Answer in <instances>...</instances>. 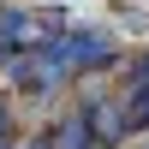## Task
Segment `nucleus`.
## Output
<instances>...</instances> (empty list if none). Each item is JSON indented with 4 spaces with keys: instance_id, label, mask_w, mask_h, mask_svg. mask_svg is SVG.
<instances>
[{
    "instance_id": "f257e3e1",
    "label": "nucleus",
    "mask_w": 149,
    "mask_h": 149,
    "mask_svg": "<svg viewBox=\"0 0 149 149\" xmlns=\"http://www.w3.org/2000/svg\"><path fill=\"white\" fill-rule=\"evenodd\" d=\"M90 143H102L95 125H90V113H72L60 131H48V149H90Z\"/></svg>"
},
{
    "instance_id": "f03ea898",
    "label": "nucleus",
    "mask_w": 149,
    "mask_h": 149,
    "mask_svg": "<svg viewBox=\"0 0 149 149\" xmlns=\"http://www.w3.org/2000/svg\"><path fill=\"white\" fill-rule=\"evenodd\" d=\"M0 72H6V42H0Z\"/></svg>"
}]
</instances>
